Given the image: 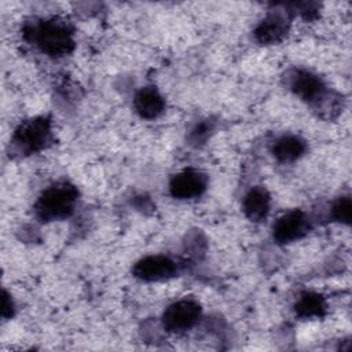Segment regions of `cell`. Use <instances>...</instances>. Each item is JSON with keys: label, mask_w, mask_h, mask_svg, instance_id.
Here are the masks:
<instances>
[{"label": "cell", "mask_w": 352, "mask_h": 352, "mask_svg": "<svg viewBox=\"0 0 352 352\" xmlns=\"http://www.w3.org/2000/svg\"><path fill=\"white\" fill-rule=\"evenodd\" d=\"M12 314H14V302H12L10 294L4 290L3 300H1V316L4 319H7V318H11Z\"/></svg>", "instance_id": "cell-16"}, {"label": "cell", "mask_w": 352, "mask_h": 352, "mask_svg": "<svg viewBox=\"0 0 352 352\" xmlns=\"http://www.w3.org/2000/svg\"><path fill=\"white\" fill-rule=\"evenodd\" d=\"M77 188L67 182H58L47 187L34 204V213L38 220L47 223L69 217L76 206Z\"/></svg>", "instance_id": "cell-1"}, {"label": "cell", "mask_w": 352, "mask_h": 352, "mask_svg": "<svg viewBox=\"0 0 352 352\" xmlns=\"http://www.w3.org/2000/svg\"><path fill=\"white\" fill-rule=\"evenodd\" d=\"M289 30L287 15L280 11L270 12L254 29V38L260 44L279 43Z\"/></svg>", "instance_id": "cell-9"}, {"label": "cell", "mask_w": 352, "mask_h": 352, "mask_svg": "<svg viewBox=\"0 0 352 352\" xmlns=\"http://www.w3.org/2000/svg\"><path fill=\"white\" fill-rule=\"evenodd\" d=\"M133 107L142 118L154 120L164 113L165 100L155 87L148 85L136 92L133 98Z\"/></svg>", "instance_id": "cell-10"}, {"label": "cell", "mask_w": 352, "mask_h": 352, "mask_svg": "<svg viewBox=\"0 0 352 352\" xmlns=\"http://www.w3.org/2000/svg\"><path fill=\"white\" fill-rule=\"evenodd\" d=\"M32 37L41 52L59 58L67 55L74 48L73 30L65 21L51 18L37 23L32 30Z\"/></svg>", "instance_id": "cell-2"}, {"label": "cell", "mask_w": 352, "mask_h": 352, "mask_svg": "<svg viewBox=\"0 0 352 352\" xmlns=\"http://www.w3.org/2000/svg\"><path fill=\"white\" fill-rule=\"evenodd\" d=\"M176 263L172 258L161 254L147 256L139 260L132 268V274L138 279L146 282L169 279L176 275Z\"/></svg>", "instance_id": "cell-7"}, {"label": "cell", "mask_w": 352, "mask_h": 352, "mask_svg": "<svg viewBox=\"0 0 352 352\" xmlns=\"http://www.w3.org/2000/svg\"><path fill=\"white\" fill-rule=\"evenodd\" d=\"M351 198L348 195L340 197L334 201L331 206V216L336 221L342 223V224H349L351 223Z\"/></svg>", "instance_id": "cell-15"}, {"label": "cell", "mask_w": 352, "mask_h": 352, "mask_svg": "<svg viewBox=\"0 0 352 352\" xmlns=\"http://www.w3.org/2000/svg\"><path fill=\"white\" fill-rule=\"evenodd\" d=\"M309 230L308 217L302 210L293 209L280 216L272 228L274 239L278 243H290L302 238Z\"/></svg>", "instance_id": "cell-6"}, {"label": "cell", "mask_w": 352, "mask_h": 352, "mask_svg": "<svg viewBox=\"0 0 352 352\" xmlns=\"http://www.w3.org/2000/svg\"><path fill=\"white\" fill-rule=\"evenodd\" d=\"M208 187V176L197 169H184L176 173L169 182V192L177 199L199 197Z\"/></svg>", "instance_id": "cell-5"}, {"label": "cell", "mask_w": 352, "mask_h": 352, "mask_svg": "<svg viewBox=\"0 0 352 352\" xmlns=\"http://www.w3.org/2000/svg\"><path fill=\"white\" fill-rule=\"evenodd\" d=\"M201 316V305L194 300H179L162 314V324L168 331L182 333L191 329Z\"/></svg>", "instance_id": "cell-4"}, {"label": "cell", "mask_w": 352, "mask_h": 352, "mask_svg": "<svg viewBox=\"0 0 352 352\" xmlns=\"http://www.w3.org/2000/svg\"><path fill=\"white\" fill-rule=\"evenodd\" d=\"M51 139V121L47 117H34L18 125L12 143L19 153L33 154L43 150Z\"/></svg>", "instance_id": "cell-3"}, {"label": "cell", "mask_w": 352, "mask_h": 352, "mask_svg": "<svg viewBox=\"0 0 352 352\" xmlns=\"http://www.w3.org/2000/svg\"><path fill=\"white\" fill-rule=\"evenodd\" d=\"M290 89L308 103L320 100L326 94L323 80L308 70H294L290 77Z\"/></svg>", "instance_id": "cell-8"}, {"label": "cell", "mask_w": 352, "mask_h": 352, "mask_svg": "<svg viewBox=\"0 0 352 352\" xmlns=\"http://www.w3.org/2000/svg\"><path fill=\"white\" fill-rule=\"evenodd\" d=\"M305 142L294 135H287L279 138L274 147L272 154L280 162H293L298 160L305 153Z\"/></svg>", "instance_id": "cell-13"}, {"label": "cell", "mask_w": 352, "mask_h": 352, "mask_svg": "<svg viewBox=\"0 0 352 352\" xmlns=\"http://www.w3.org/2000/svg\"><path fill=\"white\" fill-rule=\"evenodd\" d=\"M271 197L267 188L263 186H256L249 190V192L243 198L242 209L245 216L254 223L263 221L270 212Z\"/></svg>", "instance_id": "cell-11"}, {"label": "cell", "mask_w": 352, "mask_h": 352, "mask_svg": "<svg viewBox=\"0 0 352 352\" xmlns=\"http://www.w3.org/2000/svg\"><path fill=\"white\" fill-rule=\"evenodd\" d=\"M327 309L326 300L322 294L314 292H304L294 304V311L298 318L311 319L324 316Z\"/></svg>", "instance_id": "cell-12"}, {"label": "cell", "mask_w": 352, "mask_h": 352, "mask_svg": "<svg viewBox=\"0 0 352 352\" xmlns=\"http://www.w3.org/2000/svg\"><path fill=\"white\" fill-rule=\"evenodd\" d=\"M213 128H214V121H212L210 118H206V120H202V121L197 122L195 126L191 129V132L188 135L190 144H192L195 147L204 144L209 139Z\"/></svg>", "instance_id": "cell-14"}]
</instances>
